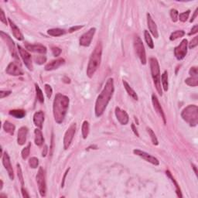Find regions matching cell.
Listing matches in <instances>:
<instances>
[{
  "mask_svg": "<svg viewBox=\"0 0 198 198\" xmlns=\"http://www.w3.org/2000/svg\"><path fill=\"white\" fill-rule=\"evenodd\" d=\"M114 91H115L114 80L113 78H109L106 81L102 91L98 96L97 100H96L95 108H94V112H95L96 116L100 117L103 115L109 101L112 99Z\"/></svg>",
  "mask_w": 198,
  "mask_h": 198,
  "instance_id": "obj_1",
  "label": "cell"
},
{
  "mask_svg": "<svg viewBox=\"0 0 198 198\" xmlns=\"http://www.w3.org/2000/svg\"><path fill=\"white\" fill-rule=\"evenodd\" d=\"M69 103L70 99L67 96L60 93L56 94L53 104V114L54 120L57 123L61 124L64 122L68 110Z\"/></svg>",
  "mask_w": 198,
  "mask_h": 198,
  "instance_id": "obj_2",
  "label": "cell"
},
{
  "mask_svg": "<svg viewBox=\"0 0 198 198\" xmlns=\"http://www.w3.org/2000/svg\"><path fill=\"white\" fill-rule=\"evenodd\" d=\"M101 55H102V46L101 43L99 42L94 47V51L91 53L88 61V67H87V76L91 78L98 69L99 68L101 61Z\"/></svg>",
  "mask_w": 198,
  "mask_h": 198,
  "instance_id": "obj_3",
  "label": "cell"
},
{
  "mask_svg": "<svg viewBox=\"0 0 198 198\" xmlns=\"http://www.w3.org/2000/svg\"><path fill=\"white\" fill-rule=\"evenodd\" d=\"M149 65H150L151 75H152L153 83L155 85L157 91L160 96L162 95V90L161 87V75L160 67L158 60L156 57H150L149 58Z\"/></svg>",
  "mask_w": 198,
  "mask_h": 198,
  "instance_id": "obj_4",
  "label": "cell"
},
{
  "mask_svg": "<svg viewBox=\"0 0 198 198\" xmlns=\"http://www.w3.org/2000/svg\"><path fill=\"white\" fill-rule=\"evenodd\" d=\"M181 117L191 126H197L198 124V108L195 104H190L185 108L181 113Z\"/></svg>",
  "mask_w": 198,
  "mask_h": 198,
  "instance_id": "obj_5",
  "label": "cell"
},
{
  "mask_svg": "<svg viewBox=\"0 0 198 198\" xmlns=\"http://www.w3.org/2000/svg\"><path fill=\"white\" fill-rule=\"evenodd\" d=\"M133 43H134L135 51H136L138 57L141 61L142 64L145 65V64H146V50H145L144 44H143L141 38L139 36H136L134 37V42Z\"/></svg>",
  "mask_w": 198,
  "mask_h": 198,
  "instance_id": "obj_6",
  "label": "cell"
},
{
  "mask_svg": "<svg viewBox=\"0 0 198 198\" xmlns=\"http://www.w3.org/2000/svg\"><path fill=\"white\" fill-rule=\"evenodd\" d=\"M36 182H37L38 189L41 197H46V183L45 171L42 167H40L36 175Z\"/></svg>",
  "mask_w": 198,
  "mask_h": 198,
  "instance_id": "obj_7",
  "label": "cell"
},
{
  "mask_svg": "<svg viewBox=\"0 0 198 198\" xmlns=\"http://www.w3.org/2000/svg\"><path fill=\"white\" fill-rule=\"evenodd\" d=\"M76 123H72L71 125H70V127L67 128V131H66L64 136V141H63V142H64V149H67L70 147V144H71L72 141H73L75 133H76Z\"/></svg>",
  "mask_w": 198,
  "mask_h": 198,
  "instance_id": "obj_8",
  "label": "cell"
},
{
  "mask_svg": "<svg viewBox=\"0 0 198 198\" xmlns=\"http://www.w3.org/2000/svg\"><path fill=\"white\" fill-rule=\"evenodd\" d=\"M188 41L186 39H183L177 46L174 48V55L178 60H181L187 54Z\"/></svg>",
  "mask_w": 198,
  "mask_h": 198,
  "instance_id": "obj_9",
  "label": "cell"
},
{
  "mask_svg": "<svg viewBox=\"0 0 198 198\" xmlns=\"http://www.w3.org/2000/svg\"><path fill=\"white\" fill-rule=\"evenodd\" d=\"M17 48H18L19 54H20L21 58H22L26 67L30 70H33V61H32V57L30 53L27 51V50H25L20 45L17 46Z\"/></svg>",
  "mask_w": 198,
  "mask_h": 198,
  "instance_id": "obj_10",
  "label": "cell"
},
{
  "mask_svg": "<svg viewBox=\"0 0 198 198\" xmlns=\"http://www.w3.org/2000/svg\"><path fill=\"white\" fill-rule=\"evenodd\" d=\"M96 29L94 27L90 29L87 32H85L84 34L80 37L79 40V44L82 46H89L91 44V41H92L93 37H94V34H95Z\"/></svg>",
  "mask_w": 198,
  "mask_h": 198,
  "instance_id": "obj_11",
  "label": "cell"
},
{
  "mask_svg": "<svg viewBox=\"0 0 198 198\" xmlns=\"http://www.w3.org/2000/svg\"><path fill=\"white\" fill-rule=\"evenodd\" d=\"M0 35H1L2 39L4 40V41L6 43V44H7L8 47H9V51H10L11 54H12V57H13L14 58H15L16 60H17L20 62V59H19L18 55H17V50H16V48H15V43H14L13 40L11 39V37L9 36V35L6 34V33H5L3 31H0Z\"/></svg>",
  "mask_w": 198,
  "mask_h": 198,
  "instance_id": "obj_12",
  "label": "cell"
},
{
  "mask_svg": "<svg viewBox=\"0 0 198 198\" xmlns=\"http://www.w3.org/2000/svg\"><path fill=\"white\" fill-rule=\"evenodd\" d=\"M133 153H134L135 155L138 156V157H141L142 159L146 160V162H150V163L152 164V165L159 166V161L158 160V159L156 158L155 157L147 153V152H144V151H142L140 150V149H134V150H133Z\"/></svg>",
  "mask_w": 198,
  "mask_h": 198,
  "instance_id": "obj_13",
  "label": "cell"
},
{
  "mask_svg": "<svg viewBox=\"0 0 198 198\" xmlns=\"http://www.w3.org/2000/svg\"><path fill=\"white\" fill-rule=\"evenodd\" d=\"M2 164L4 166L5 169L7 171L8 175H9V178L11 180H14V172L13 169H12V164H11L10 158H9V155L6 152H3L2 155Z\"/></svg>",
  "mask_w": 198,
  "mask_h": 198,
  "instance_id": "obj_14",
  "label": "cell"
},
{
  "mask_svg": "<svg viewBox=\"0 0 198 198\" xmlns=\"http://www.w3.org/2000/svg\"><path fill=\"white\" fill-rule=\"evenodd\" d=\"M6 74L12 75V76H21L23 75V71H22L21 67L16 62H11L10 64H9V65L6 67Z\"/></svg>",
  "mask_w": 198,
  "mask_h": 198,
  "instance_id": "obj_15",
  "label": "cell"
},
{
  "mask_svg": "<svg viewBox=\"0 0 198 198\" xmlns=\"http://www.w3.org/2000/svg\"><path fill=\"white\" fill-rule=\"evenodd\" d=\"M152 104H153V108L155 109V111L157 112V113L158 114L159 116L161 117L163 121V123L167 124V118H166V115L165 113L163 112V109H162V106H161L160 103H159V99H157V95L155 94H152Z\"/></svg>",
  "mask_w": 198,
  "mask_h": 198,
  "instance_id": "obj_16",
  "label": "cell"
},
{
  "mask_svg": "<svg viewBox=\"0 0 198 198\" xmlns=\"http://www.w3.org/2000/svg\"><path fill=\"white\" fill-rule=\"evenodd\" d=\"M115 116H116L118 122H120V124H122V125H127L128 123L129 117H128V113L125 110L120 109L119 107H116L115 108Z\"/></svg>",
  "mask_w": 198,
  "mask_h": 198,
  "instance_id": "obj_17",
  "label": "cell"
},
{
  "mask_svg": "<svg viewBox=\"0 0 198 198\" xmlns=\"http://www.w3.org/2000/svg\"><path fill=\"white\" fill-rule=\"evenodd\" d=\"M25 47L27 51H31L37 54H45L46 53V46L42 44H31V43H26Z\"/></svg>",
  "mask_w": 198,
  "mask_h": 198,
  "instance_id": "obj_18",
  "label": "cell"
},
{
  "mask_svg": "<svg viewBox=\"0 0 198 198\" xmlns=\"http://www.w3.org/2000/svg\"><path fill=\"white\" fill-rule=\"evenodd\" d=\"M147 26L149 30V32L152 33V35L154 37L157 39L159 37L158 28H157V24L154 22V20H152V17H151V15L149 13H147Z\"/></svg>",
  "mask_w": 198,
  "mask_h": 198,
  "instance_id": "obj_19",
  "label": "cell"
},
{
  "mask_svg": "<svg viewBox=\"0 0 198 198\" xmlns=\"http://www.w3.org/2000/svg\"><path fill=\"white\" fill-rule=\"evenodd\" d=\"M27 134H28V128L26 126H22L19 129L17 135V142L20 146H23L27 142Z\"/></svg>",
  "mask_w": 198,
  "mask_h": 198,
  "instance_id": "obj_20",
  "label": "cell"
},
{
  "mask_svg": "<svg viewBox=\"0 0 198 198\" xmlns=\"http://www.w3.org/2000/svg\"><path fill=\"white\" fill-rule=\"evenodd\" d=\"M64 63H65V60L64 58L56 59L54 60H52L50 63H48V64H46L45 65L44 68L46 70H54L58 68L61 65H63Z\"/></svg>",
  "mask_w": 198,
  "mask_h": 198,
  "instance_id": "obj_21",
  "label": "cell"
},
{
  "mask_svg": "<svg viewBox=\"0 0 198 198\" xmlns=\"http://www.w3.org/2000/svg\"><path fill=\"white\" fill-rule=\"evenodd\" d=\"M44 122V113L42 111H38L33 115V123L37 128L41 129Z\"/></svg>",
  "mask_w": 198,
  "mask_h": 198,
  "instance_id": "obj_22",
  "label": "cell"
},
{
  "mask_svg": "<svg viewBox=\"0 0 198 198\" xmlns=\"http://www.w3.org/2000/svg\"><path fill=\"white\" fill-rule=\"evenodd\" d=\"M9 20V25H10L11 29H12V34H13L14 37H16V39L20 40V41L23 40V35H22V33H21L20 29L17 27V25L12 22L11 19L9 18V20Z\"/></svg>",
  "mask_w": 198,
  "mask_h": 198,
  "instance_id": "obj_23",
  "label": "cell"
},
{
  "mask_svg": "<svg viewBox=\"0 0 198 198\" xmlns=\"http://www.w3.org/2000/svg\"><path fill=\"white\" fill-rule=\"evenodd\" d=\"M122 83H123L124 88H125V91H126V92L128 93V95H129L130 97H131L133 99H134V100H136V101H137V100L139 99L137 94H136V91H135L134 90H133V88H132L131 86H130L129 84H128V82L126 81V80H123V81H122Z\"/></svg>",
  "mask_w": 198,
  "mask_h": 198,
  "instance_id": "obj_24",
  "label": "cell"
},
{
  "mask_svg": "<svg viewBox=\"0 0 198 198\" xmlns=\"http://www.w3.org/2000/svg\"><path fill=\"white\" fill-rule=\"evenodd\" d=\"M34 135H35V138H34L35 144L38 146H41L43 144V142H44V138H43L41 129L39 128H36L34 131Z\"/></svg>",
  "mask_w": 198,
  "mask_h": 198,
  "instance_id": "obj_25",
  "label": "cell"
},
{
  "mask_svg": "<svg viewBox=\"0 0 198 198\" xmlns=\"http://www.w3.org/2000/svg\"><path fill=\"white\" fill-rule=\"evenodd\" d=\"M166 174H167V177H168L169 179H170V180L172 181V183H173V184H174L175 188H176V194H177L178 197H183V195H182L181 190H180V186H179L178 183L176 182V180H175V178L173 176L172 173H170V171H169V170H167V171H166Z\"/></svg>",
  "mask_w": 198,
  "mask_h": 198,
  "instance_id": "obj_26",
  "label": "cell"
},
{
  "mask_svg": "<svg viewBox=\"0 0 198 198\" xmlns=\"http://www.w3.org/2000/svg\"><path fill=\"white\" fill-rule=\"evenodd\" d=\"M3 129L5 130V132L10 135H13L14 133H15V129H16V126L13 125L12 123H11L9 121H6L3 124Z\"/></svg>",
  "mask_w": 198,
  "mask_h": 198,
  "instance_id": "obj_27",
  "label": "cell"
},
{
  "mask_svg": "<svg viewBox=\"0 0 198 198\" xmlns=\"http://www.w3.org/2000/svg\"><path fill=\"white\" fill-rule=\"evenodd\" d=\"M47 33L50 35V36L57 37V36H62V35H64V33H65V31H64V30H62V29L53 28V29H50V30H48Z\"/></svg>",
  "mask_w": 198,
  "mask_h": 198,
  "instance_id": "obj_28",
  "label": "cell"
},
{
  "mask_svg": "<svg viewBox=\"0 0 198 198\" xmlns=\"http://www.w3.org/2000/svg\"><path fill=\"white\" fill-rule=\"evenodd\" d=\"M9 115L16 118H22L25 117L26 112L22 109H14V110L9 111Z\"/></svg>",
  "mask_w": 198,
  "mask_h": 198,
  "instance_id": "obj_29",
  "label": "cell"
},
{
  "mask_svg": "<svg viewBox=\"0 0 198 198\" xmlns=\"http://www.w3.org/2000/svg\"><path fill=\"white\" fill-rule=\"evenodd\" d=\"M161 82H162V88L165 91H167L169 89V81H168V73L167 70L162 73V76H161Z\"/></svg>",
  "mask_w": 198,
  "mask_h": 198,
  "instance_id": "obj_30",
  "label": "cell"
},
{
  "mask_svg": "<svg viewBox=\"0 0 198 198\" xmlns=\"http://www.w3.org/2000/svg\"><path fill=\"white\" fill-rule=\"evenodd\" d=\"M89 131H90V125L89 122L88 121H85L82 124V127H81V133H82V136H83V139H87L88 136V134H89Z\"/></svg>",
  "mask_w": 198,
  "mask_h": 198,
  "instance_id": "obj_31",
  "label": "cell"
},
{
  "mask_svg": "<svg viewBox=\"0 0 198 198\" xmlns=\"http://www.w3.org/2000/svg\"><path fill=\"white\" fill-rule=\"evenodd\" d=\"M144 36H145V40H146V43H147L148 46H149L150 49H153L154 48L153 40H152V37H151V35H150V33H149V31H147V30H145Z\"/></svg>",
  "mask_w": 198,
  "mask_h": 198,
  "instance_id": "obj_32",
  "label": "cell"
},
{
  "mask_svg": "<svg viewBox=\"0 0 198 198\" xmlns=\"http://www.w3.org/2000/svg\"><path fill=\"white\" fill-rule=\"evenodd\" d=\"M35 89H36V99L39 101L40 103L43 104L44 102V97H43V94L42 90L40 89L39 85H35Z\"/></svg>",
  "mask_w": 198,
  "mask_h": 198,
  "instance_id": "obj_33",
  "label": "cell"
},
{
  "mask_svg": "<svg viewBox=\"0 0 198 198\" xmlns=\"http://www.w3.org/2000/svg\"><path fill=\"white\" fill-rule=\"evenodd\" d=\"M185 35V32L183 30H176L173 33H171L170 36V40L171 41H173V40L178 39V38H181L183 37Z\"/></svg>",
  "mask_w": 198,
  "mask_h": 198,
  "instance_id": "obj_34",
  "label": "cell"
},
{
  "mask_svg": "<svg viewBox=\"0 0 198 198\" xmlns=\"http://www.w3.org/2000/svg\"><path fill=\"white\" fill-rule=\"evenodd\" d=\"M185 83L191 87H197L198 85V77H191L185 80Z\"/></svg>",
  "mask_w": 198,
  "mask_h": 198,
  "instance_id": "obj_35",
  "label": "cell"
},
{
  "mask_svg": "<svg viewBox=\"0 0 198 198\" xmlns=\"http://www.w3.org/2000/svg\"><path fill=\"white\" fill-rule=\"evenodd\" d=\"M147 132H148V133H149V136H150L152 144L155 145V146H158L159 141H158V139H157V136H156L155 133L153 132V130H152L151 128H149V127H148Z\"/></svg>",
  "mask_w": 198,
  "mask_h": 198,
  "instance_id": "obj_36",
  "label": "cell"
},
{
  "mask_svg": "<svg viewBox=\"0 0 198 198\" xmlns=\"http://www.w3.org/2000/svg\"><path fill=\"white\" fill-rule=\"evenodd\" d=\"M30 148H31V143L29 142L28 145H27V146H26V147L24 148V149L22 150V152H21V154H22V158L24 160L28 158V157L30 156Z\"/></svg>",
  "mask_w": 198,
  "mask_h": 198,
  "instance_id": "obj_37",
  "label": "cell"
},
{
  "mask_svg": "<svg viewBox=\"0 0 198 198\" xmlns=\"http://www.w3.org/2000/svg\"><path fill=\"white\" fill-rule=\"evenodd\" d=\"M191 14V10H187L186 12H183L182 13L179 14V17H178V20H180L181 22H185L187 19L189 18V16Z\"/></svg>",
  "mask_w": 198,
  "mask_h": 198,
  "instance_id": "obj_38",
  "label": "cell"
},
{
  "mask_svg": "<svg viewBox=\"0 0 198 198\" xmlns=\"http://www.w3.org/2000/svg\"><path fill=\"white\" fill-rule=\"evenodd\" d=\"M29 165L33 169L37 168L38 165H39V159L36 157H31L29 159Z\"/></svg>",
  "mask_w": 198,
  "mask_h": 198,
  "instance_id": "obj_39",
  "label": "cell"
},
{
  "mask_svg": "<svg viewBox=\"0 0 198 198\" xmlns=\"http://www.w3.org/2000/svg\"><path fill=\"white\" fill-rule=\"evenodd\" d=\"M33 60H34V61L36 64L41 65V64H43L46 62V57L45 56H34Z\"/></svg>",
  "mask_w": 198,
  "mask_h": 198,
  "instance_id": "obj_40",
  "label": "cell"
},
{
  "mask_svg": "<svg viewBox=\"0 0 198 198\" xmlns=\"http://www.w3.org/2000/svg\"><path fill=\"white\" fill-rule=\"evenodd\" d=\"M17 176H18L19 180H20L21 184L22 186H23L24 184V180H23V175H22V169H21V167L20 164H17Z\"/></svg>",
  "mask_w": 198,
  "mask_h": 198,
  "instance_id": "obj_41",
  "label": "cell"
},
{
  "mask_svg": "<svg viewBox=\"0 0 198 198\" xmlns=\"http://www.w3.org/2000/svg\"><path fill=\"white\" fill-rule=\"evenodd\" d=\"M178 17H179L178 11L175 9H172L171 10H170V17H171L172 21H173V22H177Z\"/></svg>",
  "mask_w": 198,
  "mask_h": 198,
  "instance_id": "obj_42",
  "label": "cell"
},
{
  "mask_svg": "<svg viewBox=\"0 0 198 198\" xmlns=\"http://www.w3.org/2000/svg\"><path fill=\"white\" fill-rule=\"evenodd\" d=\"M44 91H45V93H46V97H47L48 99H51V96H52V94H53V89H52V88H51V85L46 84V85H44Z\"/></svg>",
  "mask_w": 198,
  "mask_h": 198,
  "instance_id": "obj_43",
  "label": "cell"
},
{
  "mask_svg": "<svg viewBox=\"0 0 198 198\" xmlns=\"http://www.w3.org/2000/svg\"><path fill=\"white\" fill-rule=\"evenodd\" d=\"M189 44V48L190 49H194V47L198 45V36H195L192 40L191 41V43H188Z\"/></svg>",
  "mask_w": 198,
  "mask_h": 198,
  "instance_id": "obj_44",
  "label": "cell"
},
{
  "mask_svg": "<svg viewBox=\"0 0 198 198\" xmlns=\"http://www.w3.org/2000/svg\"><path fill=\"white\" fill-rule=\"evenodd\" d=\"M51 51H52L53 55H54V57H59V56L60 55L61 52H62L61 49H60L57 46H54V47H52L51 48Z\"/></svg>",
  "mask_w": 198,
  "mask_h": 198,
  "instance_id": "obj_45",
  "label": "cell"
},
{
  "mask_svg": "<svg viewBox=\"0 0 198 198\" xmlns=\"http://www.w3.org/2000/svg\"><path fill=\"white\" fill-rule=\"evenodd\" d=\"M189 74L191 77H197L198 76V70L197 67H192L189 70Z\"/></svg>",
  "mask_w": 198,
  "mask_h": 198,
  "instance_id": "obj_46",
  "label": "cell"
},
{
  "mask_svg": "<svg viewBox=\"0 0 198 198\" xmlns=\"http://www.w3.org/2000/svg\"><path fill=\"white\" fill-rule=\"evenodd\" d=\"M0 20L5 25H7V20H6V17L5 16V12L2 9H1V12H0Z\"/></svg>",
  "mask_w": 198,
  "mask_h": 198,
  "instance_id": "obj_47",
  "label": "cell"
},
{
  "mask_svg": "<svg viewBox=\"0 0 198 198\" xmlns=\"http://www.w3.org/2000/svg\"><path fill=\"white\" fill-rule=\"evenodd\" d=\"M10 94H11L10 91H0V99H4V98L9 96Z\"/></svg>",
  "mask_w": 198,
  "mask_h": 198,
  "instance_id": "obj_48",
  "label": "cell"
},
{
  "mask_svg": "<svg viewBox=\"0 0 198 198\" xmlns=\"http://www.w3.org/2000/svg\"><path fill=\"white\" fill-rule=\"evenodd\" d=\"M83 28V26H75V27H72L69 29V33H73V32L78 31L80 29Z\"/></svg>",
  "mask_w": 198,
  "mask_h": 198,
  "instance_id": "obj_49",
  "label": "cell"
},
{
  "mask_svg": "<svg viewBox=\"0 0 198 198\" xmlns=\"http://www.w3.org/2000/svg\"><path fill=\"white\" fill-rule=\"evenodd\" d=\"M197 32H198V26L195 25L192 29H191V31L190 32L188 35H189V36H191V35H194V34H196V33H197Z\"/></svg>",
  "mask_w": 198,
  "mask_h": 198,
  "instance_id": "obj_50",
  "label": "cell"
},
{
  "mask_svg": "<svg viewBox=\"0 0 198 198\" xmlns=\"http://www.w3.org/2000/svg\"><path fill=\"white\" fill-rule=\"evenodd\" d=\"M21 191H22V197H25V198H29V197H30V195H29L28 193L27 192V191H26V189H24L23 186H22V187H21Z\"/></svg>",
  "mask_w": 198,
  "mask_h": 198,
  "instance_id": "obj_51",
  "label": "cell"
},
{
  "mask_svg": "<svg viewBox=\"0 0 198 198\" xmlns=\"http://www.w3.org/2000/svg\"><path fill=\"white\" fill-rule=\"evenodd\" d=\"M69 170H70V168L67 169V170H66V172L64 173V176H63V180H62V183H61V187H64V183H65V179H66V176H67V173H68Z\"/></svg>",
  "mask_w": 198,
  "mask_h": 198,
  "instance_id": "obj_52",
  "label": "cell"
},
{
  "mask_svg": "<svg viewBox=\"0 0 198 198\" xmlns=\"http://www.w3.org/2000/svg\"><path fill=\"white\" fill-rule=\"evenodd\" d=\"M131 127H132V129H133V132L134 133V134L136 135V136H137V137H139V133H138V131H137V128H136V126H135L134 124H132Z\"/></svg>",
  "mask_w": 198,
  "mask_h": 198,
  "instance_id": "obj_53",
  "label": "cell"
},
{
  "mask_svg": "<svg viewBox=\"0 0 198 198\" xmlns=\"http://www.w3.org/2000/svg\"><path fill=\"white\" fill-rule=\"evenodd\" d=\"M47 151H48L47 146H44V149H43V152H42V157H46V154H47Z\"/></svg>",
  "mask_w": 198,
  "mask_h": 198,
  "instance_id": "obj_54",
  "label": "cell"
},
{
  "mask_svg": "<svg viewBox=\"0 0 198 198\" xmlns=\"http://www.w3.org/2000/svg\"><path fill=\"white\" fill-rule=\"evenodd\" d=\"M197 11H198V9L197 8V9H196V10H195V12H194V16H193V17H192V18H191V20H190V22H194V20H195V18H196V17H197Z\"/></svg>",
  "mask_w": 198,
  "mask_h": 198,
  "instance_id": "obj_55",
  "label": "cell"
},
{
  "mask_svg": "<svg viewBox=\"0 0 198 198\" xmlns=\"http://www.w3.org/2000/svg\"><path fill=\"white\" fill-rule=\"evenodd\" d=\"M192 168L194 169V172H195L196 176H197V167H196V166L194 165V164H192Z\"/></svg>",
  "mask_w": 198,
  "mask_h": 198,
  "instance_id": "obj_56",
  "label": "cell"
},
{
  "mask_svg": "<svg viewBox=\"0 0 198 198\" xmlns=\"http://www.w3.org/2000/svg\"><path fill=\"white\" fill-rule=\"evenodd\" d=\"M2 186H3V182L2 180H1V187H0V190L2 189Z\"/></svg>",
  "mask_w": 198,
  "mask_h": 198,
  "instance_id": "obj_57",
  "label": "cell"
}]
</instances>
